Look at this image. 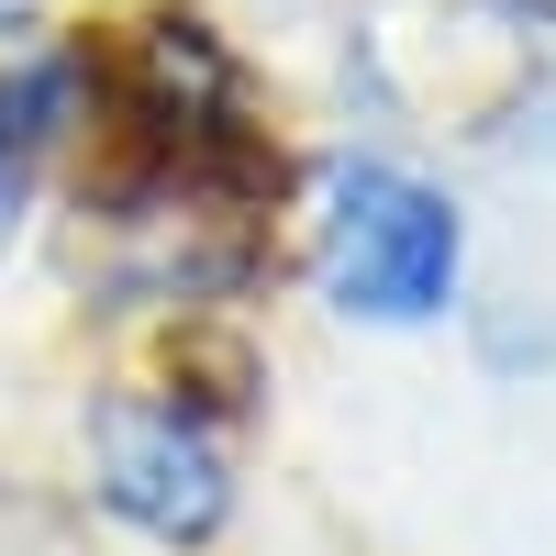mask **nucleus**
<instances>
[{
    "label": "nucleus",
    "mask_w": 556,
    "mask_h": 556,
    "mask_svg": "<svg viewBox=\"0 0 556 556\" xmlns=\"http://www.w3.org/2000/svg\"><path fill=\"white\" fill-rule=\"evenodd\" d=\"M0 134H12V101H0Z\"/></svg>",
    "instance_id": "3"
},
{
    "label": "nucleus",
    "mask_w": 556,
    "mask_h": 556,
    "mask_svg": "<svg viewBox=\"0 0 556 556\" xmlns=\"http://www.w3.org/2000/svg\"><path fill=\"white\" fill-rule=\"evenodd\" d=\"M323 290L356 323H424L456 290V212L401 167H334L323 190Z\"/></svg>",
    "instance_id": "1"
},
{
    "label": "nucleus",
    "mask_w": 556,
    "mask_h": 556,
    "mask_svg": "<svg viewBox=\"0 0 556 556\" xmlns=\"http://www.w3.org/2000/svg\"><path fill=\"white\" fill-rule=\"evenodd\" d=\"M89 445H101V501H112L134 534H156V545H201V534H223L235 479H223L212 434H201L178 401H101Z\"/></svg>",
    "instance_id": "2"
}]
</instances>
